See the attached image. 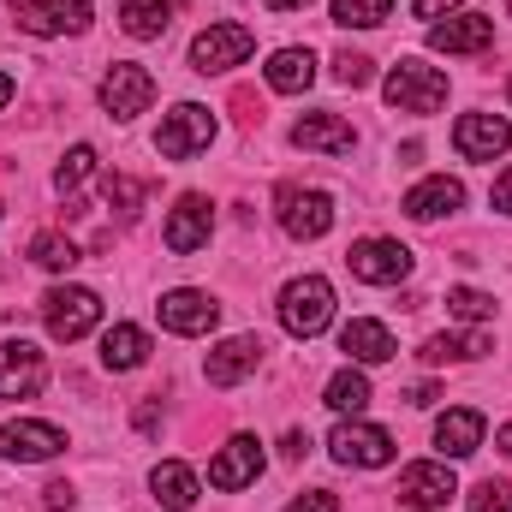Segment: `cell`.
Wrapping results in <instances>:
<instances>
[{
  "label": "cell",
  "mask_w": 512,
  "mask_h": 512,
  "mask_svg": "<svg viewBox=\"0 0 512 512\" xmlns=\"http://www.w3.org/2000/svg\"><path fill=\"white\" fill-rule=\"evenodd\" d=\"M328 322H334V286L322 274H304V280H292L280 292V328L292 340H316Z\"/></svg>",
  "instance_id": "1"
},
{
  "label": "cell",
  "mask_w": 512,
  "mask_h": 512,
  "mask_svg": "<svg viewBox=\"0 0 512 512\" xmlns=\"http://www.w3.org/2000/svg\"><path fill=\"white\" fill-rule=\"evenodd\" d=\"M382 96L399 114H435V108H447V78L423 60H399L382 78Z\"/></svg>",
  "instance_id": "2"
},
{
  "label": "cell",
  "mask_w": 512,
  "mask_h": 512,
  "mask_svg": "<svg viewBox=\"0 0 512 512\" xmlns=\"http://www.w3.org/2000/svg\"><path fill=\"white\" fill-rule=\"evenodd\" d=\"M42 322H48V334H54L60 346H72V340H84V334L102 322V298H96L90 286H54V292L42 298Z\"/></svg>",
  "instance_id": "3"
},
{
  "label": "cell",
  "mask_w": 512,
  "mask_h": 512,
  "mask_svg": "<svg viewBox=\"0 0 512 512\" xmlns=\"http://www.w3.org/2000/svg\"><path fill=\"white\" fill-rule=\"evenodd\" d=\"M280 227H286V239H322L328 227H334V197L328 191H316V185H280Z\"/></svg>",
  "instance_id": "4"
},
{
  "label": "cell",
  "mask_w": 512,
  "mask_h": 512,
  "mask_svg": "<svg viewBox=\"0 0 512 512\" xmlns=\"http://www.w3.org/2000/svg\"><path fill=\"white\" fill-rule=\"evenodd\" d=\"M328 447H334V459L352 465V471H382V465H393V435L376 429V423H358V417H346V423L328 435Z\"/></svg>",
  "instance_id": "5"
},
{
  "label": "cell",
  "mask_w": 512,
  "mask_h": 512,
  "mask_svg": "<svg viewBox=\"0 0 512 512\" xmlns=\"http://www.w3.org/2000/svg\"><path fill=\"white\" fill-rule=\"evenodd\" d=\"M215 143V114L209 108H197V102H179L161 131H155V149L167 155V161H185V155H197V149H209Z\"/></svg>",
  "instance_id": "6"
},
{
  "label": "cell",
  "mask_w": 512,
  "mask_h": 512,
  "mask_svg": "<svg viewBox=\"0 0 512 512\" xmlns=\"http://www.w3.org/2000/svg\"><path fill=\"white\" fill-rule=\"evenodd\" d=\"M149 102H155V78L143 66H131V60H114L108 78H102V114L137 120V114H149Z\"/></svg>",
  "instance_id": "7"
},
{
  "label": "cell",
  "mask_w": 512,
  "mask_h": 512,
  "mask_svg": "<svg viewBox=\"0 0 512 512\" xmlns=\"http://www.w3.org/2000/svg\"><path fill=\"white\" fill-rule=\"evenodd\" d=\"M346 268H352L364 286H399V280L411 274V251H405L399 239H358V245L346 251Z\"/></svg>",
  "instance_id": "8"
},
{
  "label": "cell",
  "mask_w": 512,
  "mask_h": 512,
  "mask_svg": "<svg viewBox=\"0 0 512 512\" xmlns=\"http://www.w3.org/2000/svg\"><path fill=\"white\" fill-rule=\"evenodd\" d=\"M256 48L251 24H209L197 42H191V66L197 72H227V66H245Z\"/></svg>",
  "instance_id": "9"
},
{
  "label": "cell",
  "mask_w": 512,
  "mask_h": 512,
  "mask_svg": "<svg viewBox=\"0 0 512 512\" xmlns=\"http://www.w3.org/2000/svg\"><path fill=\"white\" fill-rule=\"evenodd\" d=\"M399 495H405L417 512H441L453 495H459V477H453L447 459H417V465L399 471Z\"/></svg>",
  "instance_id": "10"
},
{
  "label": "cell",
  "mask_w": 512,
  "mask_h": 512,
  "mask_svg": "<svg viewBox=\"0 0 512 512\" xmlns=\"http://www.w3.org/2000/svg\"><path fill=\"white\" fill-rule=\"evenodd\" d=\"M155 316H161L167 334H209L221 322V304L209 292H197V286H173V292H161Z\"/></svg>",
  "instance_id": "11"
},
{
  "label": "cell",
  "mask_w": 512,
  "mask_h": 512,
  "mask_svg": "<svg viewBox=\"0 0 512 512\" xmlns=\"http://www.w3.org/2000/svg\"><path fill=\"white\" fill-rule=\"evenodd\" d=\"M18 30L30 36H66V30H84L90 24V0H6Z\"/></svg>",
  "instance_id": "12"
},
{
  "label": "cell",
  "mask_w": 512,
  "mask_h": 512,
  "mask_svg": "<svg viewBox=\"0 0 512 512\" xmlns=\"http://www.w3.org/2000/svg\"><path fill=\"white\" fill-rule=\"evenodd\" d=\"M256 477H262V441H256V435H233V441L215 453V465H209V483H215L221 495L251 489Z\"/></svg>",
  "instance_id": "13"
},
{
  "label": "cell",
  "mask_w": 512,
  "mask_h": 512,
  "mask_svg": "<svg viewBox=\"0 0 512 512\" xmlns=\"http://www.w3.org/2000/svg\"><path fill=\"white\" fill-rule=\"evenodd\" d=\"M209 233H215V209H209V197L185 191V197L173 203V215H167V251H173V256L203 251V245H209Z\"/></svg>",
  "instance_id": "14"
},
{
  "label": "cell",
  "mask_w": 512,
  "mask_h": 512,
  "mask_svg": "<svg viewBox=\"0 0 512 512\" xmlns=\"http://www.w3.org/2000/svg\"><path fill=\"white\" fill-rule=\"evenodd\" d=\"M0 453H6V459H24V465H42V459L66 453V435H60L54 423L18 417V423H0Z\"/></svg>",
  "instance_id": "15"
},
{
  "label": "cell",
  "mask_w": 512,
  "mask_h": 512,
  "mask_svg": "<svg viewBox=\"0 0 512 512\" xmlns=\"http://www.w3.org/2000/svg\"><path fill=\"white\" fill-rule=\"evenodd\" d=\"M453 149H459L465 161H495V155L512 149V126L501 114H465V120L453 126Z\"/></svg>",
  "instance_id": "16"
},
{
  "label": "cell",
  "mask_w": 512,
  "mask_h": 512,
  "mask_svg": "<svg viewBox=\"0 0 512 512\" xmlns=\"http://www.w3.org/2000/svg\"><path fill=\"white\" fill-rule=\"evenodd\" d=\"M256 364H262V340L256 334H233V340H221L203 358V376H209V387H239Z\"/></svg>",
  "instance_id": "17"
},
{
  "label": "cell",
  "mask_w": 512,
  "mask_h": 512,
  "mask_svg": "<svg viewBox=\"0 0 512 512\" xmlns=\"http://www.w3.org/2000/svg\"><path fill=\"white\" fill-rule=\"evenodd\" d=\"M489 42H495V18H483V12H459V18L429 24V48L435 54H483Z\"/></svg>",
  "instance_id": "18"
},
{
  "label": "cell",
  "mask_w": 512,
  "mask_h": 512,
  "mask_svg": "<svg viewBox=\"0 0 512 512\" xmlns=\"http://www.w3.org/2000/svg\"><path fill=\"white\" fill-rule=\"evenodd\" d=\"M42 387V352L30 340H0V399H30Z\"/></svg>",
  "instance_id": "19"
},
{
  "label": "cell",
  "mask_w": 512,
  "mask_h": 512,
  "mask_svg": "<svg viewBox=\"0 0 512 512\" xmlns=\"http://www.w3.org/2000/svg\"><path fill=\"white\" fill-rule=\"evenodd\" d=\"M340 352L352 358V364H387L399 346H393V334H387V322H370V316H352L346 328H340Z\"/></svg>",
  "instance_id": "20"
},
{
  "label": "cell",
  "mask_w": 512,
  "mask_h": 512,
  "mask_svg": "<svg viewBox=\"0 0 512 512\" xmlns=\"http://www.w3.org/2000/svg\"><path fill=\"white\" fill-rule=\"evenodd\" d=\"M292 143L298 149H316V155H352V126L340 120V114H304L298 126H292Z\"/></svg>",
  "instance_id": "21"
},
{
  "label": "cell",
  "mask_w": 512,
  "mask_h": 512,
  "mask_svg": "<svg viewBox=\"0 0 512 512\" xmlns=\"http://www.w3.org/2000/svg\"><path fill=\"white\" fill-rule=\"evenodd\" d=\"M459 203H465V185L447 179V173H441V179H423V185L405 191V215H411V221H441V215H453Z\"/></svg>",
  "instance_id": "22"
},
{
  "label": "cell",
  "mask_w": 512,
  "mask_h": 512,
  "mask_svg": "<svg viewBox=\"0 0 512 512\" xmlns=\"http://www.w3.org/2000/svg\"><path fill=\"white\" fill-rule=\"evenodd\" d=\"M435 447H441V459H471L483 447V411H441Z\"/></svg>",
  "instance_id": "23"
},
{
  "label": "cell",
  "mask_w": 512,
  "mask_h": 512,
  "mask_svg": "<svg viewBox=\"0 0 512 512\" xmlns=\"http://www.w3.org/2000/svg\"><path fill=\"white\" fill-rule=\"evenodd\" d=\"M262 78H268V90L298 96V90H310V84H316V54H310V48H280V54L262 66Z\"/></svg>",
  "instance_id": "24"
},
{
  "label": "cell",
  "mask_w": 512,
  "mask_h": 512,
  "mask_svg": "<svg viewBox=\"0 0 512 512\" xmlns=\"http://www.w3.org/2000/svg\"><path fill=\"white\" fill-rule=\"evenodd\" d=\"M149 489H155V501L167 512H185L197 501V471L191 465H179V459H161L155 471H149Z\"/></svg>",
  "instance_id": "25"
},
{
  "label": "cell",
  "mask_w": 512,
  "mask_h": 512,
  "mask_svg": "<svg viewBox=\"0 0 512 512\" xmlns=\"http://www.w3.org/2000/svg\"><path fill=\"white\" fill-rule=\"evenodd\" d=\"M370 399H376V393H370V376H364V370H352V364H346V370L328 382V393H322V405H328V411H340V417H364V411H370Z\"/></svg>",
  "instance_id": "26"
},
{
  "label": "cell",
  "mask_w": 512,
  "mask_h": 512,
  "mask_svg": "<svg viewBox=\"0 0 512 512\" xmlns=\"http://www.w3.org/2000/svg\"><path fill=\"white\" fill-rule=\"evenodd\" d=\"M143 358H149V334H143V328L114 322V328L102 334V364H108V370H137Z\"/></svg>",
  "instance_id": "27"
},
{
  "label": "cell",
  "mask_w": 512,
  "mask_h": 512,
  "mask_svg": "<svg viewBox=\"0 0 512 512\" xmlns=\"http://www.w3.org/2000/svg\"><path fill=\"white\" fill-rule=\"evenodd\" d=\"M120 24H126V36H137V42H155L173 24V6L167 0H120Z\"/></svg>",
  "instance_id": "28"
},
{
  "label": "cell",
  "mask_w": 512,
  "mask_h": 512,
  "mask_svg": "<svg viewBox=\"0 0 512 512\" xmlns=\"http://www.w3.org/2000/svg\"><path fill=\"white\" fill-rule=\"evenodd\" d=\"M483 352H495V340L477 328V334H435L429 346H423V358L429 364H447V358H483Z\"/></svg>",
  "instance_id": "29"
},
{
  "label": "cell",
  "mask_w": 512,
  "mask_h": 512,
  "mask_svg": "<svg viewBox=\"0 0 512 512\" xmlns=\"http://www.w3.org/2000/svg\"><path fill=\"white\" fill-rule=\"evenodd\" d=\"M30 262L48 268V274H72V268H78V245H72L66 233H36V239H30Z\"/></svg>",
  "instance_id": "30"
},
{
  "label": "cell",
  "mask_w": 512,
  "mask_h": 512,
  "mask_svg": "<svg viewBox=\"0 0 512 512\" xmlns=\"http://www.w3.org/2000/svg\"><path fill=\"white\" fill-rule=\"evenodd\" d=\"M90 173H96V149H90V143H72L66 161L54 167V191H60V197H78V185H84Z\"/></svg>",
  "instance_id": "31"
},
{
  "label": "cell",
  "mask_w": 512,
  "mask_h": 512,
  "mask_svg": "<svg viewBox=\"0 0 512 512\" xmlns=\"http://www.w3.org/2000/svg\"><path fill=\"white\" fill-rule=\"evenodd\" d=\"M393 18V0H334V24L346 30H376Z\"/></svg>",
  "instance_id": "32"
},
{
  "label": "cell",
  "mask_w": 512,
  "mask_h": 512,
  "mask_svg": "<svg viewBox=\"0 0 512 512\" xmlns=\"http://www.w3.org/2000/svg\"><path fill=\"white\" fill-rule=\"evenodd\" d=\"M102 197H108V209L137 215V209H143V197H149V185H143V179H131V173H108V179H102Z\"/></svg>",
  "instance_id": "33"
},
{
  "label": "cell",
  "mask_w": 512,
  "mask_h": 512,
  "mask_svg": "<svg viewBox=\"0 0 512 512\" xmlns=\"http://www.w3.org/2000/svg\"><path fill=\"white\" fill-rule=\"evenodd\" d=\"M447 310H453L459 322H483V316L495 310V298L477 292V286H453V292H447Z\"/></svg>",
  "instance_id": "34"
},
{
  "label": "cell",
  "mask_w": 512,
  "mask_h": 512,
  "mask_svg": "<svg viewBox=\"0 0 512 512\" xmlns=\"http://www.w3.org/2000/svg\"><path fill=\"white\" fill-rule=\"evenodd\" d=\"M334 78H340L346 90H364L376 72H370V60H364V54H352V48H346V54H334Z\"/></svg>",
  "instance_id": "35"
},
{
  "label": "cell",
  "mask_w": 512,
  "mask_h": 512,
  "mask_svg": "<svg viewBox=\"0 0 512 512\" xmlns=\"http://www.w3.org/2000/svg\"><path fill=\"white\" fill-rule=\"evenodd\" d=\"M471 512H512V489L507 483H483V489L471 495Z\"/></svg>",
  "instance_id": "36"
},
{
  "label": "cell",
  "mask_w": 512,
  "mask_h": 512,
  "mask_svg": "<svg viewBox=\"0 0 512 512\" xmlns=\"http://www.w3.org/2000/svg\"><path fill=\"white\" fill-rule=\"evenodd\" d=\"M286 512H340V501H334L328 489H310V495H298Z\"/></svg>",
  "instance_id": "37"
},
{
  "label": "cell",
  "mask_w": 512,
  "mask_h": 512,
  "mask_svg": "<svg viewBox=\"0 0 512 512\" xmlns=\"http://www.w3.org/2000/svg\"><path fill=\"white\" fill-rule=\"evenodd\" d=\"M495 209H501V215H512V167L495 179Z\"/></svg>",
  "instance_id": "38"
},
{
  "label": "cell",
  "mask_w": 512,
  "mask_h": 512,
  "mask_svg": "<svg viewBox=\"0 0 512 512\" xmlns=\"http://www.w3.org/2000/svg\"><path fill=\"white\" fill-rule=\"evenodd\" d=\"M411 6H417V18H441V12H453L459 0H411Z\"/></svg>",
  "instance_id": "39"
},
{
  "label": "cell",
  "mask_w": 512,
  "mask_h": 512,
  "mask_svg": "<svg viewBox=\"0 0 512 512\" xmlns=\"http://www.w3.org/2000/svg\"><path fill=\"white\" fill-rule=\"evenodd\" d=\"M42 501L60 512V507H72V489H66V483H48V489H42Z\"/></svg>",
  "instance_id": "40"
},
{
  "label": "cell",
  "mask_w": 512,
  "mask_h": 512,
  "mask_svg": "<svg viewBox=\"0 0 512 512\" xmlns=\"http://www.w3.org/2000/svg\"><path fill=\"white\" fill-rule=\"evenodd\" d=\"M304 453H310V435H304V429H292V435H286V459H304Z\"/></svg>",
  "instance_id": "41"
},
{
  "label": "cell",
  "mask_w": 512,
  "mask_h": 512,
  "mask_svg": "<svg viewBox=\"0 0 512 512\" xmlns=\"http://www.w3.org/2000/svg\"><path fill=\"white\" fill-rule=\"evenodd\" d=\"M405 399H411V405H435V399H441V387L417 382V387H411V393H405Z\"/></svg>",
  "instance_id": "42"
},
{
  "label": "cell",
  "mask_w": 512,
  "mask_h": 512,
  "mask_svg": "<svg viewBox=\"0 0 512 512\" xmlns=\"http://www.w3.org/2000/svg\"><path fill=\"white\" fill-rule=\"evenodd\" d=\"M495 447H501V453H512V423H501V429H495Z\"/></svg>",
  "instance_id": "43"
},
{
  "label": "cell",
  "mask_w": 512,
  "mask_h": 512,
  "mask_svg": "<svg viewBox=\"0 0 512 512\" xmlns=\"http://www.w3.org/2000/svg\"><path fill=\"white\" fill-rule=\"evenodd\" d=\"M292 6H310V0H268V12H292Z\"/></svg>",
  "instance_id": "44"
},
{
  "label": "cell",
  "mask_w": 512,
  "mask_h": 512,
  "mask_svg": "<svg viewBox=\"0 0 512 512\" xmlns=\"http://www.w3.org/2000/svg\"><path fill=\"white\" fill-rule=\"evenodd\" d=\"M6 102H12V78L0 72V108H6Z\"/></svg>",
  "instance_id": "45"
},
{
  "label": "cell",
  "mask_w": 512,
  "mask_h": 512,
  "mask_svg": "<svg viewBox=\"0 0 512 512\" xmlns=\"http://www.w3.org/2000/svg\"><path fill=\"white\" fill-rule=\"evenodd\" d=\"M507 18H512V0H507Z\"/></svg>",
  "instance_id": "46"
},
{
  "label": "cell",
  "mask_w": 512,
  "mask_h": 512,
  "mask_svg": "<svg viewBox=\"0 0 512 512\" xmlns=\"http://www.w3.org/2000/svg\"><path fill=\"white\" fill-rule=\"evenodd\" d=\"M507 102H512V84H507Z\"/></svg>",
  "instance_id": "47"
}]
</instances>
